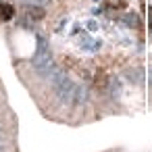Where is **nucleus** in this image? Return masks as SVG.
<instances>
[{
  "mask_svg": "<svg viewBox=\"0 0 152 152\" xmlns=\"http://www.w3.org/2000/svg\"><path fill=\"white\" fill-rule=\"evenodd\" d=\"M27 15H29V19L40 21V19L44 17V9H40V7H29V9H27Z\"/></svg>",
  "mask_w": 152,
  "mask_h": 152,
  "instance_id": "f257e3e1",
  "label": "nucleus"
},
{
  "mask_svg": "<svg viewBox=\"0 0 152 152\" xmlns=\"http://www.w3.org/2000/svg\"><path fill=\"white\" fill-rule=\"evenodd\" d=\"M13 15H15V9L9 2H2V19L9 21V19H13Z\"/></svg>",
  "mask_w": 152,
  "mask_h": 152,
  "instance_id": "f03ea898",
  "label": "nucleus"
},
{
  "mask_svg": "<svg viewBox=\"0 0 152 152\" xmlns=\"http://www.w3.org/2000/svg\"><path fill=\"white\" fill-rule=\"evenodd\" d=\"M94 81H96V88H106V73L104 71H98Z\"/></svg>",
  "mask_w": 152,
  "mask_h": 152,
  "instance_id": "7ed1b4c3",
  "label": "nucleus"
},
{
  "mask_svg": "<svg viewBox=\"0 0 152 152\" xmlns=\"http://www.w3.org/2000/svg\"><path fill=\"white\" fill-rule=\"evenodd\" d=\"M108 7H113V9H123V7H125V0H108Z\"/></svg>",
  "mask_w": 152,
  "mask_h": 152,
  "instance_id": "20e7f679",
  "label": "nucleus"
},
{
  "mask_svg": "<svg viewBox=\"0 0 152 152\" xmlns=\"http://www.w3.org/2000/svg\"><path fill=\"white\" fill-rule=\"evenodd\" d=\"M150 23H152V9H150Z\"/></svg>",
  "mask_w": 152,
  "mask_h": 152,
  "instance_id": "39448f33",
  "label": "nucleus"
}]
</instances>
